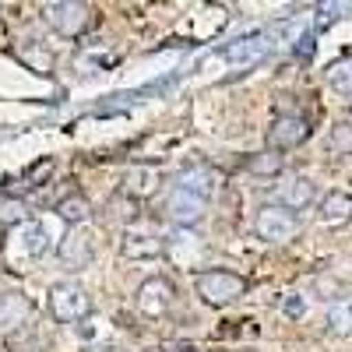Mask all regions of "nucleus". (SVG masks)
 <instances>
[{
    "label": "nucleus",
    "instance_id": "obj_6",
    "mask_svg": "<svg viewBox=\"0 0 352 352\" xmlns=\"http://www.w3.org/2000/svg\"><path fill=\"white\" fill-rule=\"evenodd\" d=\"M162 187V173L155 166H144V162H134L124 169V184H120V194L127 201H148L152 194H159Z\"/></svg>",
    "mask_w": 352,
    "mask_h": 352
},
{
    "label": "nucleus",
    "instance_id": "obj_4",
    "mask_svg": "<svg viewBox=\"0 0 352 352\" xmlns=\"http://www.w3.org/2000/svg\"><path fill=\"white\" fill-rule=\"evenodd\" d=\"M254 232L268 243H289L300 232V219H296V212L282 208V204H264L254 215Z\"/></svg>",
    "mask_w": 352,
    "mask_h": 352
},
{
    "label": "nucleus",
    "instance_id": "obj_12",
    "mask_svg": "<svg viewBox=\"0 0 352 352\" xmlns=\"http://www.w3.org/2000/svg\"><path fill=\"white\" fill-rule=\"evenodd\" d=\"M275 204H282V208H289V212H300V208H307V204H314V197H317V190H314V184L307 180V176H285V180L275 187Z\"/></svg>",
    "mask_w": 352,
    "mask_h": 352
},
{
    "label": "nucleus",
    "instance_id": "obj_10",
    "mask_svg": "<svg viewBox=\"0 0 352 352\" xmlns=\"http://www.w3.org/2000/svg\"><path fill=\"white\" fill-rule=\"evenodd\" d=\"M28 317H32V303H28V296H21V292H14V289L0 292V331L4 335L18 331L21 324H28Z\"/></svg>",
    "mask_w": 352,
    "mask_h": 352
},
{
    "label": "nucleus",
    "instance_id": "obj_17",
    "mask_svg": "<svg viewBox=\"0 0 352 352\" xmlns=\"http://www.w3.org/2000/svg\"><path fill=\"white\" fill-rule=\"evenodd\" d=\"M328 331L338 335V338H349L352 335V296H338L328 307Z\"/></svg>",
    "mask_w": 352,
    "mask_h": 352
},
{
    "label": "nucleus",
    "instance_id": "obj_13",
    "mask_svg": "<svg viewBox=\"0 0 352 352\" xmlns=\"http://www.w3.org/2000/svg\"><path fill=\"white\" fill-rule=\"evenodd\" d=\"M92 257H96L92 236H88L85 229H71L64 236V243H60V261L67 264L71 272H81V268H88V261H92Z\"/></svg>",
    "mask_w": 352,
    "mask_h": 352
},
{
    "label": "nucleus",
    "instance_id": "obj_18",
    "mask_svg": "<svg viewBox=\"0 0 352 352\" xmlns=\"http://www.w3.org/2000/svg\"><path fill=\"white\" fill-rule=\"evenodd\" d=\"M328 85L342 99H352V56H338V60L328 67Z\"/></svg>",
    "mask_w": 352,
    "mask_h": 352
},
{
    "label": "nucleus",
    "instance_id": "obj_21",
    "mask_svg": "<svg viewBox=\"0 0 352 352\" xmlns=\"http://www.w3.org/2000/svg\"><path fill=\"white\" fill-rule=\"evenodd\" d=\"M21 240H25L21 247H25V254H28V257H43V254H46V247H50L46 229H43L39 222H32V226L25 222V236H21Z\"/></svg>",
    "mask_w": 352,
    "mask_h": 352
},
{
    "label": "nucleus",
    "instance_id": "obj_7",
    "mask_svg": "<svg viewBox=\"0 0 352 352\" xmlns=\"http://www.w3.org/2000/svg\"><path fill=\"white\" fill-rule=\"evenodd\" d=\"M173 296H176V289H173L169 278H148V282L138 285L134 303L144 317H166L169 307H173Z\"/></svg>",
    "mask_w": 352,
    "mask_h": 352
},
{
    "label": "nucleus",
    "instance_id": "obj_3",
    "mask_svg": "<svg viewBox=\"0 0 352 352\" xmlns=\"http://www.w3.org/2000/svg\"><path fill=\"white\" fill-rule=\"evenodd\" d=\"M50 314L60 320V324H78L92 314V296H88V289L74 278L67 282H56L50 289Z\"/></svg>",
    "mask_w": 352,
    "mask_h": 352
},
{
    "label": "nucleus",
    "instance_id": "obj_24",
    "mask_svg": "<svg viewBox=\"0 0 352 352\" xmlns=\"http://www.w3.org/2000/svg\"><path fill=\"white\" fill-rule=\"evenodd\" d=\"M50 173H53V159H39L36 166L25 169V180L32 184V187H43V184L50 180Z\"/></svg>",
    "mask_w": 352,
    "mask_h": 352
},
{
    "label": "nucleus",
    "instance_id": "obj_27",
    "mask_svg": "<svg viewBox=\"0 0 352 352\" xmlns=\"http://www.w3.org/2000/svg\"><path fill=\"white\" fill-rule=\"evenodd\" d=\"M166 352H194V349H184V345H176V349H166Z\"/></svg>",
    "mask_w": 352,
    "mask_h": 352
},
{
    "label": "nucleus",
    "instance_id": "obj_25",
    "mask_svg": "<svg viewBox=\"0 0 352 352\" xmlns=\"http://www.w3.org/2000/svg\"><path fill=\"white\" fill-rule=\"evenodd\" d=\"M282 310H285L289 317H303V300L296 296V292H292V296H289V300L282 303Z\"/></svg>",
    "mask_w": 352,
    "mask_h": 352
},
{
    "label": "nucleus",
    "instance_id": "obj_9",
    "mask_svg": "<svg viewBox=\"0 0 352 352\" xmlns=\"http://www.w3.org/2000/svg\"><path fill=\"white\" fill-rule=\"evenodd\" d=\"M162 215L173 222V226H194V222H201V215H204V201H197L194 194H187V190H176L173 187V194L166 197V208H162Z\"/></svg>",
    "mask_w": 352,
    "mask_h": 352
},
{
    "label": "nucleus",
    "instance_id": "obj_8",
    "mask_svg": "<svg viewBox=\"0 0 352 352\" xmlns=\"http://www.w3.org/2000/svg\"><path fill=\"white\" fill-rule=\"evenodd\" d=\"M272 39L268 36H243V39H232L226 46H219V56L229 64H257L261 56H268Z\"/></svg>",
    "mask_w": 352,
    "mask_h": 352
},
{
    "label": "nucleus",
    "instance_id": "obj_15",
    "mask_svg": "<svg viewBox=\"0 0 352 352\" xmlns=\"http://www.w3.org/2000/svg\"><path fill=\"white\" fill-rule=\"evenodd\" d=\"M317 219L324 222V226H342V222H349V219H352V197L342 194V190L324 194V197H320V204H317Z\"/></svg>",
    "mask_w": 352,
    "mask_h": 352
},
{
    "label": "nucleus",
    "instance_id": "obj_14",
    "mask_svg": "<svg viewBox=\"0 0 352 352\" xmlns=\"http://www.w3.org/2000/svg\"><path fill=\"white\" fill-rule=\"evenodd\" d=\"M120 254L131 257V261H141V257L152 261V257L166 254V243L155 236V232H134V229H127L124 240H120Z\"/></svg>",
    "mask_w": 352,
    "mask_h": 352
},
{
    "label": "nucleus",
    "instance_id": "obj_19",
    "mask_svg": "<svg viewBox=\"0 0 352 352\" xmlns=\"http://www.w3.org/2000/svg\"><path fill=\"white\" fill-rule=\"evenodd\" d=\"M28 222V204L21 197H0V229H11V226H25Z\"/></svg>",
    "mask_w": 352,
    "mask_h": 352
},
{
    "label": "nucleus",
    "instance_id": "obj_1",
    "mask_svg": "<svg viewBox=\"0 0 352 352\" xmlns=\"http://www.w3.org/2000/svg\"><path fill=\"white\" fill-rule=\"evenodd\" d=\"M43 21L50 25V32H56L60 39H81L96 21V11L78 0H53L43 8Z\"/></svg>",
    "mask_w": 352,
    "mask_h": 352
},
{
    "label": "nucleus",
    "instance_id": "obj_20",
    "mask_svg": "<svg viewBox=\"0 0 352 352\" xmlns=\"http://www.w3.org/2000/svg\"><path fill=\"white\" fill-rule=\"evenodd\" d=\"M282 166H285V159H282V152H257V155H250L247 159V169L250 173H257V176H278L282 173Z\"/></svg>",
    "mask_w": 352,
    "mask_h": 352
},
{
    "label": "nucleus",
    "instance_id": "obj_26",
    "mask_svg": "<svg viewBox=\"0 0 352 352\" xmlns=\"http://www.w3.org/2000/svg\"><path fill=\"white\" fill-rule=\"evenodd\" d=\"M92 352H124V349H109V345H99V349H92Z\"/></svg>",
    "mask_w": 352,
    "mask_h": 352
},
{
    "label": "nucleus",
    "instance_id": "obj_16",
    "mask_svg": "<svg viewBox=\"0 0 352 352\" xmlns=\"http://www.w3.org/2000/svg\"><path fill=\"white\" fill-rule=\"evenodd\" d=\"M56 215H60V222H67V226L78 229L88 215H92V204H88L85 194H67V197L56 201Z\"/></svg>",
    "mask_w": 352,
    "mask_h": 352
},
{
    "label": "nucleus",
    "instance_id": "obj_23",
    "mask_svg": "<svg viewBox=\"0 0 352 352\" xmlns=\"http://www.w3.org/2000/svg\"><path fill=\"white\" fill-rule=\"evenodd\" d=\"M328 144H331L335 155H349V152H352V124H338V127L331 131Z\"/></svg>",
    "mask_w": 352,
    "mask_h": 352
},
{
    "label": "nucleus",
    "instance_id": "obj_11",
    "mask_svg": "<svg viewBox=\"0 0 352 352\" xmlns=\"http://www.w3.org/2000/svg\"><path fill=\"white\" fill-rule=\"evenodd\" d=\"M215 184H219V176H215V169L212 166H187L180 176H176V190H187V194H194L197 201H204L208 204V197L215 194Z\"/></svg>",
    "mask_w": 352,
    "mask_h": 352
},
{
    "label": "nucleus",
    "instance_id": "obj_22",
    "mask_svg": "<svg viewBox=\"0 0 352 352\" xmlns=\"http://www.w3.org/2000/svg\"><path fill=\"white\" fill-rule=\"evenodd\" d=\"M32 43V50H21V60L25 64H32V71H39V74H50V67H53V53L39 43V39H28Z\"/></svg>",
    "mask_w": 352,
    "mask_h": 352
},
{
    "label": "nucleus",
    "instance_id": "obj_5",
    "mask_svg": "<svg viewBox=\"0 0 352 352\" xmlns=\"http://www.w3.org/2000/svg\"><path fill=\"white\" fill-rule=\"evenodd\" d=\"M310 138V120L300 113H282L275 116V124L268 131V144H272V152H289V148H296V144H303Z\"/></svg>",
    "mask_w": 352,
    "mask_h": 352
},
{
    "label": "nucleus",
    "instance_id": "obj_2",
    "mask_svg": "<svg viewBox=\"0 0 352 352\" xmlns=\"http://www.w3.org/2000/svg\"><path fill=\"white\" fill-rule=\"evenodd\" d=\"M194 292L201 296V303H208V307H229L247 292V278L236 275V272L208 268L194 278Z\"/></svg>",
    "mask_w": 352,
    "mask_h": 352
}]
</instances>
